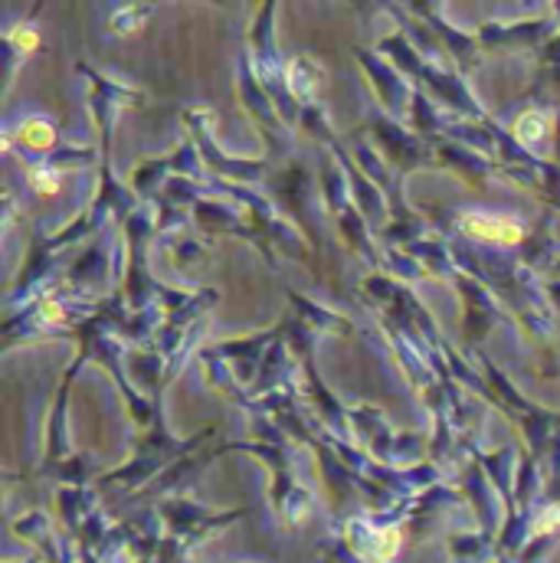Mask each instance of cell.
Masks as SVG:
<instances>
[{
  "instance_id": "cell-1",
  "label": "cell",
  "mask_w": 560,
  "mask_h": 563,
  "mask_svg": "<svg viewBox=\"0 0 560 563\" xmlns=\"http://www.w3.org/2000/svg\"><path fill=\"white\" fill-rule=\"evenodd\" d=\"M459 230L465 236L498 243V246H518L525 240V227L512 217H495V213H465L459 217Z\"/></svg>"
},
{
  "instance_id": "cell-2",
  "label": "cell",
  "mask_w": 560,
  "mask_h": 563,
  "mask_svg": "<svg viewBox=\"0 0 560 563\" xmlns=\"http://www.w3.org/2000/svg\"><path fill=\"white\" fill-rule=\"evenodd\" d=\"M17 139H20L23 147L46 151V147H53V141H56V129H53L46 119H26V122L17 129Z\"/></svg>"
},
{
  "instance_id": "cell-3",
  "label": "cell",
  "mask_w": 560,
  "mask_h": 563,
  "mask_svg": "<svg viewBox=\"0 0 560 563\" xmlns=\"http://www.w3.org/2000/svg\"><path fill=\"white\" fill-rule=\"evenodd\" d=\"M26 180H30L33 194H40V197H56L63 190V174L50 170V167H33Z\"/></svg>"
},
{
  "instance_id": "cell-4",
  "label": "cell",
  "mask_w": 560,
  "mask_h": 563,
  "mask_svg": "<svg viewBox=\"0 0 560 563\" xmlns=\"http://www.w3.org/2000/svg\"><path fill=\"white\" fill-rule=\"evenodd\" d=\"M515 132H518V139L525 141V144H538V141L545 139V132H548V119H545V112H525L518 122H515Z\"/></svg>"
},
{
  "instance_id": "cell-5",
  "label": "cell",
  "mask_w": 560,
  "mask_h": 563,
  "mask_svg": "<svg viewBox=\"0 0 560 563\" xmlns=\"http://www.w3.org/2000/svg\"><path fill=\"white\" fill-rule=\"evenodd\" d=\"M7 40H10L17 49H23V53H33V49H40V33H36L33 26H26V23L13 26V30L7 33Z\"/></svg>"
},
{
  "instance_id": "cell-6",
  "label": "cell",
  "mask_w": 560,
  "mask_h": 563,
  "mask_svg": "<svg viewBox=\"0 0 560 563\" xmlns=\"http://www.w3.org/2000/svg\"><path fill=\"white\" fill-rule=\"evenodd\" d=\"M558 528H560V505L548 508V511H541V515H538V521H535V531H538V534H545V531H558Z\"/></svg>"
},
{
  "instance_id": "cell-7",
  "label": "cell",
  "mask_w": 560,
  "mask_h": 563,
  "mask_svg": "<svg viewBox=\"0 0 560 563\" xmlns=\"http://www.w3.org/2000/svg\"><path fill=\"white\" fill-rule=\"evenodd\" d=\"M40 314H43V321H46V324H63V321H66L63 305H59V301H50V298L40 305Z\"/></svg>"
}]
</instances>
